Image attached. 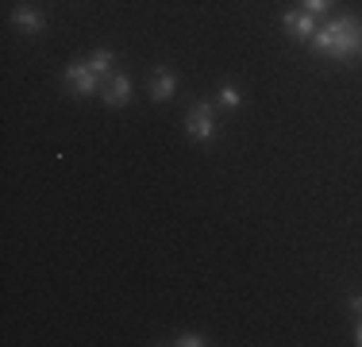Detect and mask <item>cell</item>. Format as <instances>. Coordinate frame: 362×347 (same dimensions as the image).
Segmentation results:
<instances>
[{
    "label": "cell",
    "instance_id": "cell-6",
    "mask_svg": "<svg viewBox=\"0 0 362 347\" xmlns=\"http://www.w3.org/2000/svg\"><path fill=\"white\" fill-rule=\"evenodd\" d=\"M177 89V74L174 69H154V85H151V101H170Z\"/></svg>",
    "mask_w": 362,
    "mask_h": 347
},
{
    "label": "cell",
    "instance_id": "cell-12",
    "mask_svg": "<svg viewBox=\"0 0 362 347\" xmlns=\"http://www.w3.org/2000/svg\"><path fill=\"white\" fill-rule=\"evenodd\" d=\"M351 309H355L358 317H362V293H355V297H351Z\"/></svg>",
    "mask_w": 362,
    "mask_h": 347
},
{
    "label": "cell",
    "instance_id": "cell-3",
    "mask_svg": "<svg viewBox=\"0 0 362 347\" xmlns=\"http://www.w3.org/2000/svg\"><path fill=\"white\" fill-rule=\"evenodd\" d=\"M97 69H93L89 62H77V66H70V69H66V89H70V93H77V97H89V93H97Z\"/></svg>",
    "mask_w": 362,
    "mask_h": 347
},
{
    "label": "cell",
    "instance_id": "cell-11",
    "mask_svg": "<svg viewBox=\"0 0 362 347\" xmlns=\"http://www.w3.org/2000/svg\"><path fill=\"white\" fill-rule=\"evenodd\" d=\"M324 8H332V0H305V12H324Z\"/></svg>",
    "mask_w": 362,
    "mask_h": 347
},
{
    "label": "cell",
    "instance_id": "cell-9",
    "mask_svg": "<svg viewBox=\"0 0 362 347\" xmlns=\"http://www.w3.org/2000/svg\"><path fill=\"white\" fill-rule=\"evenodd\" d=\"M89 66L97 69V74H108V66H112V50H93V55H89Z\"/></svg>",
    "mask_w": 362,
    "mask_h": 347
},
{
    "label": "cell",
    "instance_id": "cell-1",
    "mask_svg": "<svg viewBox=\"0 0 362 347\" xmlns=\"http://www.w3.org/2000/svg\"><path fill=\"white\" fill-rule=\"evenodd\" d=\"M313 47L320 50V55H332V58H355L362 50V23L355 16H339V20H332L327 28H316Z\"/></svg>",
    "mask_w": 362,
    "mask_h": 347
},
{
    "label": "cell",
    "instance_id": "cell-2",
    "mask_svg": "<svg viewBox=\"0 0 362 347\" xmlns=\"http://www.w3.org/2000/svg\"><path fill=\"white\" fill-rule=\"evenodd\" d=\"M185 132L193 139H201V143H209V139H216V116H212L209 104H193L185 116Z\"/></svg>",
    "mask_w": 362,
    "mask_h": 347
},
{
    "label": "cell",
    "instance_id": "cell-10",
    "mask_svg": "<svg viewBox=\"0 0 362 347\" xmlns=\"http://www.w3.org/2000/svg\"><path fill=\"white\" fill-rule=\"evenodd\" d=\"M174 343H181V347H201V343H209L204 336H197V332H185V336H177Z\"/></svg>",
    "mask_w": 362,
    "mask_h": 347
},
{
    "label": "cell",
    "instance_id": "cell-4",
    "mask_svg": "<svg viewBox=\"0 0 362 347\" xmlns=\"http://www.w3.org/2000/svg\"><path fill=\"white\" fill-rule=\"evenodd\" d=\"M127 101H132V81H127V74H116L105 89V104L108 108H124Z\"/></svg>",
    "mask_w": 362,
    "mask_h": 347
},
{
    "label": "cell",
    "instance_id": "cell-13",
    "mask_svg": "<svg viewBox=\"0 0 362 347\" xmlns=\"http://www.w3.org/2000/svg\"><path fill=\"white\" fill-rule=\"evenodd\" d=\"M355 343L362 347V317H358V328H355Z\"/></svg>",
    "mask_w": 362,
    "mask_h": 347
},
{
    "label": "cell",
    "instance_id": "cell-5",
    "mask_svg": "<svg viewBox=\"0 0 362 347\" xmlns=\"http://www.w3.org/2000/svg\"><path fill=\"white\" fill-rule=\"evenodd\" d=\"M286 28H289V35L293 39H313L316 35V23H313V12H286Z\"/></svg>",
    "mask_w": 362,
    "mask_h": 347
},
{
    "label": "cell",
    "instance_id": "cell-8",
    "mask_svg": "<svg viewBox=\"0 0 362 347\" xmlns=\"http://www.w3.org/2000/svg\"><path fill=\"white\" fill-rule=\"evenodd\" d=\"M220 104L223 108H239V104H243V93H239L235 85H220Z\"/></svg>",
    "mask_w": 362,
    "mask_h": 347
},
{
    "label": "cell",
    "instance_id": "cell-7",
    "mask_svg": "<svg viewBox=\"0 0 362 347\" xmlns=\"http://www.w3.org/2000/svg\"><path fill=\"white\" fill-rule=\"evenodd\" d=\"M12 23H16V28H23L28 35L42 31V16L35 12V8H16V12H12Z\"/></svg>",
    "mask_w": 362,
    "mask_h": 347
}]
</instances>
